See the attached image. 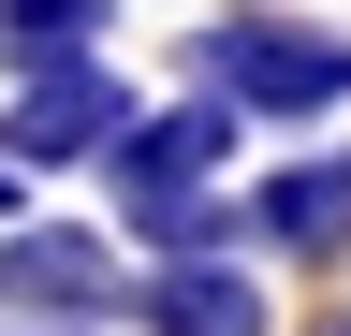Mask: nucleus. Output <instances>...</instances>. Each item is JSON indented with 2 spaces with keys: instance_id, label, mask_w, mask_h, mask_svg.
Wrapping results in <instances>:
<instances>
[{
  "instance_id": "nucleus-1",
  "label": "nucleus",
  "mask_w": 351,
  "mask_h": 336,
  "mask_svg": "<svg viewBox=\"0 0 351 336\" xmlns=\"http://www.w3.org/2000/svg\"><path fill=\"white\" fill-rule=\"evenodd\" d=\"M205 103H234V117H337L351 103V44L293 29V15H219L205 29Z\"/></svg>"
},
{
  "instance_id": "nucleus-2",
  "label": "nucleus",
  "mask_w": 351,
  "mask_h": 336,
  "mask_svg": "<svg viewBox=\"0 0 351 336\" xmlns=\"http://www.w3.org/2000/svg\"><path fill=\"white\" fill-rule=\"evenodd\" d=\"M117 292H132V278H117L103 234H73V220L0 234V322H15V336H73V322H103Z\"/></svg>"
},
{
  "instance_id": "nucleus-3",
  "label": "nucleus",
  "mask_w": 351,
  "mask_h": 336,
  "mask_svg": "<svg viewBox=\"0 0 351 336\" xmlns=\"http://www.w3.org/2000/svg\"><path fill=\"white\" fill-rule=\"evenodd\" d=\"M219 161H234V103H176V117H132V132H117V161H103V176H117V220H176V205H219L205 176H219Z\"/></svg>"
},
{
  "instance_id": "nucleus-4",
  "label": "nucleus",
  "mask_w": 351,
  "mask_h": 336,
  "mask_svg": "<svg viewBox=\"0 0 351 336\" xmlns=\"http://www.w3.org/2000/svg\"><path fill=\"white\" fill-rule=\"evenodd\" d=\"M117 132H132V88L103 59H59V73H29L15 88V117H0V161H117Z\"/></svg>"
},
{
  "instance_id": "nucleus-5",
  "label": "nucleus",
  "mask_w": 351,
  "mask_h": 336,
  "mask_svg": "<svg viewBox=\"0 0 351 336\" xmlns=\"http://www.w3.org/2000/svg\"><path fill=\"white\" fill-rule=\"evenodd\" d=\"M132 322L147 336H278V307H263L249 263H147L132 278Z\"/></svg>"
},
{
  "instance_id": "nucleus-6",
  "label": "nucleus",
  "mask_w": 351,
  "mask_h": 336,
  "mask_svg": "<svg viewBox=\"0 0 351 336\" xmlns=\"http://www.w3.org/2000/svg\"><path fill=\"white\" fill-rule=\"evenodd\" d=\"M249 220L278 234V248H351V161H293V176L249 205Z\"/></svg>"
},
{
  "instance_id": "nucleus-7",
  "label": "nucleus",
  "mask_w": 351,
  "mask_h": 336,
  "mask_svg": "<svg viewBox=\"0 0 351 336\" xmlns=\"http://www.w3.org/2000/svg\"><path fill=\"white\" fill-rule=\"evenodd\" d=\"M0 234H15V161H0Z\"/></svg>"
},
{
  "instance_id": "nucleus-8",
  "label": "nucleus",
  "mask_w": 351,
  "mask_h": 336,
  "mask_svg": "<svg viewBox=\"0 0 351 336\" xmlns=\"http://www.w3.org/2000/svg\"><path fill=\"white\" fill-rule=\"evenodd\" d=\"M73 336H103V322H73Z\"/></svg>"
},
{
  "instance_id": "nucleus-9",
  "label": "nucleus",
  "mask_w": 351,
  "mask_h": 336,
  "mask_svg": "<svg viewBox=\"0 0 351 336\" xmlns=\"http://www.w3.org/2000/svg\"><path fill=\"white\" fill-rule=\"evenodd\" d=\"M322 336H351V322H322Z\"/></svg>"
}]
</instances>
